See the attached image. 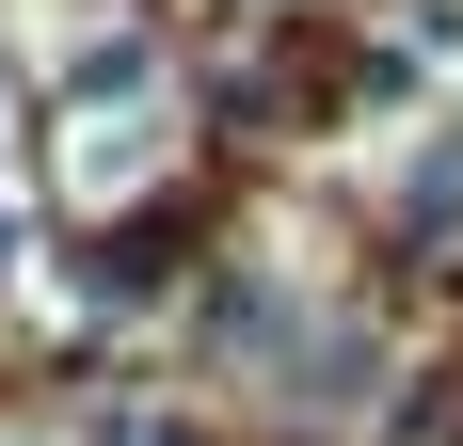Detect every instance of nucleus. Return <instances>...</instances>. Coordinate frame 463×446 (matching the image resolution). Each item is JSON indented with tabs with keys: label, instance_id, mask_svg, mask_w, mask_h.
<instances>
[{
	"label": "nucleus",
	"instance_id": "1",
	"mask_svg": "<svg viewBox=\"0 0 463 446\" xmlns=\"http://www.w3.org/2000/svg\"><path fill=\"white\" fill-rule=\"evenodd\" d=\"M144 144H160V128H144V112H112V128H80V160H64V176H80V191H128Z\"/></svg>",
	"mask_w": 463,
	"mask_h": 446
}]
</instances>
